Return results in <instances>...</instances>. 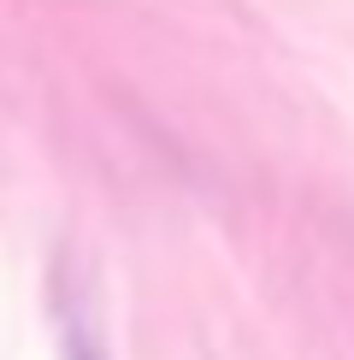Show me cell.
Here are the masks:
<instances>
[{"label": "cell", "instance_id": "6da1fadb", "mask_svg": "<svg viewBox=\"0 0 354 360\" xmlns=\"http://www.w3.org/2000/svg\"><path fill=\"white\" fill-rule=\"evenodd\" d=\"M59 349H65V360H107L95 319H88V302L77 290H65V278H59Z\"/></svg>", "mask_w": 354, "mask_h": 360}]
</instances>
